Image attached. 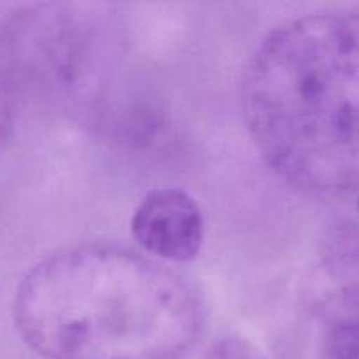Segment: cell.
<instances>
[{
  "mask_svg": "<svg viewBox=\"0 0 359 359\" xmlns=\"http://www.w3.org/2000/svg\"><path fill=\"white\" fill-rule=\"evenodd\" d=\"M13 318L44 359H182L202 333L203 309L193 287L151 256L84 244L25 273Z\"/></svg>",
  "mask_w": 359,
  "mask_h": 359,
  "instance_id": "cell-1",
  "label": "cell"
},
{
  "mask_svg": "<svg viewBox=\"0 0 359 359\" xmlns=\"http://www.w3.org/2000/svg\"><path fill=\"white\" fill-rule=\"evenodd\" d=\"M241 97L252 142L284 181L312 195L359 188V11L277 27Z\"/></svg>",
  "mask_w": 359,
  "mask_h": 359,
  "instance_id": "cell-2",
  "label": "cell"
},
{
  "mask_svg": "<svg viewBox=\"0 0 359 359\" xmlns=\"http://www.w3.org/2000/svg\"><path fill=\"white\" fill-rule=\"evenodd\" d=\"M207 359H269L255 344L241 337L217 340L207 354Z\"/></svg>",
  "mask_w": 359,
  "mask_h": 359,
  "instance_id": "cell-6",
  "label": "cell"
},
{
  "mask_svg": "<svg viewBox=\"0 0 359 359\" xmlns=\"http://www.w3.org/2000/svg\"><path fill=\"white\" fill-rule=\"evenodd\" d=\"M137 244L156 259L191 262L205 238V221L198 203L186 191L160 188L147 193L132 216Z\"/></svg>",
  "mask_w": 359,
  "mask_h": 359,
  "instance_id": "cell-4",
  "label": "cell"
},
{
  "mask_svg": "<svg viewBox=\"0 0 359 359\" xmlns=\"http://www.w3.org/2000/svg\"><path fill=\"white\" fill-rule=\"evenodd\" d=\"M105 23L91 11L65 4H35L0 28L2 74L42 100L95 118L111 72Z\"/></svg>",
  "mask_w": 359,
  "mask_h": 359,
  "instance_id": "cell-3",
  "label": "cell"
},
{
  "mask_svg": "<svg viewBox=\"0 0 359 359\" xmlns=\"http://www.w3.org/2000/svg\"><path fill=\"white\" fill-rule=\"evenodd\" d=\"M358 210H359V198H358Z\"/></svg>",
  "mask_w": 359,
  "mask_h": 359,
  "instance_id": "cell-8",
  "label": "cell"
},
{
  "mask_svg": "<svg viewBox=\"0 0 359 359\" xmlns=\"http://www.w3.org/2000/svg\"><path fill=\"white\" fill-rule=\"evenodd\" d=\"M14 118V90L0 70V153L9 140Z\"/></svg>",
  "mask_w": 359,
  "mask_h": 359,
  "instance_id": "cell-7",
  "label": "cell"
},
{
  "mask_svg": "<svg viewBox=\"0 0 359 359\" xmlns=\"http://www.w3.org/2000/svg\"><path fill=\"white\" fill-rule=\"evenodd\" d=\"M307 305L323 323L328 359H359V262L337 259L312 272Z\"/></svg>",
  "mask_w": 359,
  "mask_h": 359,
  "instance_id": "cell-5",
  "label": "cell"
}]
</instances>
